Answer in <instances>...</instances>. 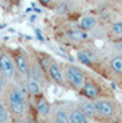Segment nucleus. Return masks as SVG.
Masks as SVG:
<instances>
[{"instance_id": "423d86ee", "label": "nucleus", "mask_w": 122, "mask_h": 123, "mask_svg": "<svg viewBox=\"0 0 122 123\" xmlns=\"http://www.w3.org/2000/svg\"><path fill=\"white\" fill-rule=\"evenodd\" d=\"M47 75H48V78H49V81L54 82L55 85L62 86V88H69V86H67V82H66V78H65L63 67H62V64L58 60L52 59L51 64L48 67Z\"/></svg>"}, {"instance_id": "0eeeda50", "label": "nucleus", "mask_w": 122, "mask_h": 123, "mask_svg": "<svg viewBox=\"0 0 122 123\" xmlns=\"http://www.w3.org/2000/svg\"><path fill=\"white\" fill-rule=\"evenodd\" d=\"M11 55H13L14 63L17 67V71L21 75L26 77L29 74L30 70V64H29V55H27L22 48H17V49H11Z\"/></svg>"}, {"instance_id": "f3484780", "label": "nucleus", "mask_w": 122, "mask_h": 123, "mask_svg": "<svg viewBox=\"0 0 122 123\" xmlns=\"http://www.w3.org/2000/svg\"><path fill=\"white\" fill-rule=\"evenodd\" d=\"M11 120H13V115L10 112L4 96H3L0 97V123H11Z\"/></svg>"}, {"instance_id": "412c9836", "label": "nucleus", "mask_w": 122, "mask_h": 123, "mask_svg": "<svg viewBox=\"0 0 122 123\" xmlns=\"http://www.w3.org/2000/svg\"><path fill=\"white\" fill-rule=\"evenodd\" d=\"M11 123H27L26 115H25V116H15V118H13Z\"/></svg>"}, {"instance_id": "6e6552de", "label": "nucleus", "mask_w": 122, "mask_h": 123, "mask_svg": "<svg viewBox=\"0 0 122 123\" xmlns=\"http://www.w3.org/2000/svg\"><path fill=\"white\" fill-rule=\"evenodd\" d=\"M32 100L34 103V111L37 116L43 119H48L52 116V105H51V103L47 100V97L44 94L36 97V98H32Z\"/></svg>"}, {"instance_id": "ddd939ff", "label": "nucleus", "mask_w": 122, "mask_h": 123, "mask_svg": "<svg viewBox=\"0 0 122 123\" xmlns=\"http://www.w3.org/2000/svg\"><path fill=\"white\" fill-rule=\"evenodd\" d=\"M67 111H69L70 122L71 123H89V119L84 115V112L80 110V107L75 104H67Z\"/></svg>"}, {"instance_id": "20e7f679", "label": "nucleus", "mask_w": 122, "mask_h": 123, "mask_svg": "<svg viewBox=\"0 0 122 123\" xmlns=\"http://www.w3.org/2000/svg\"><path fill=\"white\" fill-rule=\"evenodd\" d=\"M0 74L8 81H13L15 75L18 74L11 51L0 49Z\"/></svg>"}, {"instance_id": "39448f33", "label": "nucleus", "mask_w": 122, "mask_h": 123, "mask_svg": "<svg viewBox=\"0 0 122 123\" xmlns=\"http://www.w3.org/2000/svg\"><path fill=\"white\" fill-rule=\"evenodd\" d=\"M65 38L71 43V44H75L81 47V45L87 44V43H91V34L87 33V31L81 30L78 26H73V27H69V29H66L65 30Z\"/></svg>"}, {"instance_id": "5701e85b", "label": "nucleus", "mask_w": 122, "mask_h": 123, "mask_svg": "<svg viewBox=\"0 0 122 123\" xmlns=\"http://www.w3.org/2000/svg\"><path fill=\"white\" fill-rule=\"evenodd\" d=\"M118 118H119V120H121V122H122V111H121V112H119V114H118Z\"/></svg>"}, {"instance_id": "f03ea898", "label": "nucleus", "mask_w": 122, "mask_h": 123, "mask_svg": "<svg viewBox=\"0 0 122 123\" xmlns=\"http://www.w3.org/2000/svg\"><path fill=\"white\" fill-rule=\"evenodd\" d=\"M62 67H63L67 86L75 92H80L87 82V75H85L84 70L74 63H63Z\"/></svg>"}, {"instance_id": "6ab92c4d", "label": "nucleus", "mask_w": 122, "mask_h": 123, "mask_svg": "<svg viewBox=\"0 0 122 123\" xmlns=\"http://www.w3.org/2000/svg\"><path fill=\"white\" fill-rule=\"evenodd\" d=\"M39 1L43 7H47V8H51V10H55L58 3H59V0H39Z\"/></svg>"}, {"instance_id": "9b49d317", "label": "nucleus", "mask_w": 122, "mask_h": 123, "mask_svg": "<svg viewBox=\"0 0 122 123\" xmlns=\"http://www.w3.org/2000/svg\"><path fill=\"white\" fill-rule=\"evenodd\" d=\"M78 93H80V96H82V97H85L88 100H92V101L100 98V96H102L100 86L96 84L95 81H89V79H87L85 85L82 86V89Z\"/></svg>"}, {"instance_id": "f8f14e48", "label": "nucleus", "mask_w": 122, "mask_h": 123, "mask_svg": "<svg viewBox=\"0 0 122 123\" xmlns=\"http://www.w3.org/2000/svg\"><path fill=\"white\" fill-rule=\"evenodd\" d=\"M52 120L54 123H71L67 107L63 104H56L52 107Z\"/></svg>"}, {"instance_id": "4468645a", "label": "nucleus", "mask_w": 122, "mask_h": 123, "mask_svg": "<svg viewBox=\"0 0 122 123\" xmlns=\"http://www.w3.org/2000/svg\"><path fill=\"white\" fill-rule=\"evenodd\" d=\"M107 66L113 74L122 77V53H110L107 56Z\"/></svg>"}, {"instance_id": "f257e3e1", "label": "nucleus", "mask_w": 122, "mask_h": 123, "mask_svg": "<svg viewBox=\"0 0 122 123\" xmlns=\"http://www.w3.org/2000/svg\"><path fill=\"white\" fill-rule=\"evenodd\" d=\"M4 100L7 103V107H8L13 118H15V116H25L27 114L29 101L21 93L18 85L14 81H8V84H7V89H6V93H4Z\"/></svg>"}, {"instance_id": "a211bd4d", "label": "nucleus", "mask_w": 122, "mask_h": 123, "mask_svg": "<svg viewBox=\"0 0 122 123\" xmlns=\"http://www.w3.org/2000/svg\"><path fill=\"white\" fill-rule=\"evenodd\" d=\"M75 57H77V60H78L81 64H84V66H87V67H93L96 64V62L81 48H78L75 51Z\"/></svg>"}, {"instance_id": "2eb2a0df", "label": "nucleus", "mask_w": 122, "mask_h": 123, "mask_svg": "<svg viewBox=\"0 0 122 123\" xmlns=\"http://www.w3.org/2000/svg\"><path fill=\"white\" fill-rule=\"evenodd\" d=\"M25 82H26L27 92H29V94H30L32 98H36V97H39V96H41V94H44L41 84H40L36 78H33L30 74H27L26 77H25Z\"/></svg>"}, {"instance_id": "4be33fe9", "label": "nucleus", "mask_w": 122, "mask_h": 123, "mask_svg": "<svg viewBox=\"0 0 122 123\" xmlns=\"http://www.w3.org/2000/svg\"><path fill=\"white\" fill-rule=\"evenodd\" d=\"M111 1H113V3H115V4H122V0H111Z\"/></svg>"}, {"instance_id": "aec40b11", "label": "nucleus", "mask_w": 122, "mask_h": 123, "mask_svg": "<svg viewBox=\"0 0 122 123\" xmlns=\"http://www.w3.org/2000/svg\"><path fill=\"white\" fill-rule=\"evenodd\" d=\"M7 84H8V79H6L3 75L0 74V97L4 96L6 89H7Z\"/></svg>"}, {"instance_id": "dca6fc26", "label": "nucleus", "mask_w": 122, "mask_h": 123, "mask_svg": "<svg viewBox=\"0 0 122 123\" xmlns=\"http://www.w3.org/2000/svg\"><path fill=\"white\" fill-rule=\"evenodd\" d=\"M106 29H107V40L108 41L115 40V38H121L122 37V18L114 19Z\"/></svg>"}, {"instance_id": "9d476101", "label": "nucleus", "mask_w": 122, "mask_h": 123, "mask_svg": "<svg viewBox=\"0 0 122 123\" xmlns=\"http://www.w3.org/2000/svg\"><path fill=\"white\" fill-rule=\"evenodd\" d=\"M102 23L99 21V17L95 15V14H84L81 15L78 19V22H77V26L81 29V30L87 31V33H92V31L97 29V27L100 26Z\"/></svg>"}, {"instance_id": "7ed1b4c3", "label": "nucleus", "mask_w": 122, "mask_h": 123, "mask_svg": "<svg viewBox=\"0 0 122 123\" xmlns=\"http://www.w3.org/2000/svg\"><path fill=\"white\" fill-rule=\"evenodd\" d=\"M96 110L99 112L100 119L104 120H113L118 115V104L117 101H114L113 98H107V97H100L95 100Z\"/></svg>"}, {"instance_id": "1a4fd4ad", "label": "nucleus", "mask_w": 122, "mask_h": 123, "mask_svg": "<svg viewBox=\"0 0 122 123\" xmlns=\"http://www.w3.org/2000/svg\"><path fill=\"white\" fill-rule=\"evenodd\" d=\"M77 105L80 107V110L84 112V115L87 116L89 120H99V112L96 110V104L95 101L92 100H88L85 97L80 96L78 100H77Z\"/></svg>"}]
</instances>
